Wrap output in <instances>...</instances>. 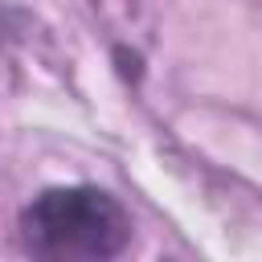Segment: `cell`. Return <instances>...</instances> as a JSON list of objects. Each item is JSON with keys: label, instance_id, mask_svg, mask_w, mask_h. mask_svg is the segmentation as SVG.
I'll return each instance as SVG.
<instances>
[{"label": "cell", "instance_id": "cell-1", "mask_svg": "<svg viewBox=\"0 0 262 262\" xmlns=\"http://www.w3.org/2000/svg\"><path fill=\"white\" fill-rule=\"evenodd\" d=\"M20 242L37 258L98 262L127 250L131 217L102 188H90V184L45 188L20 213Z\"/></svg>", "mask_w": 262, "mask_h": 262}]
</instances>
